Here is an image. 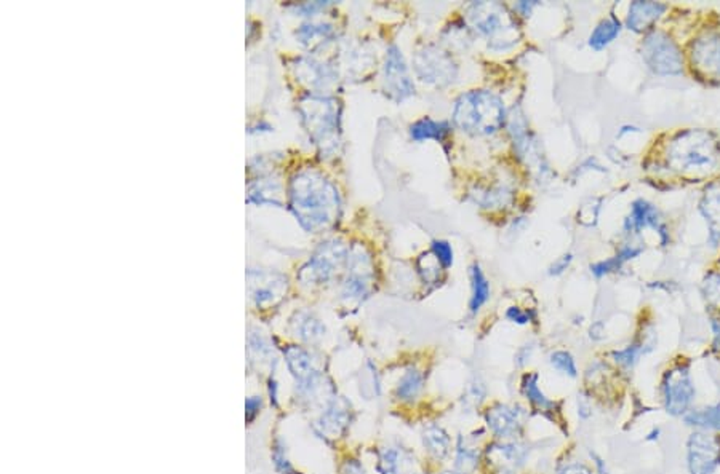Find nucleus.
<instances>
[{
	"mask_svg": "<svg viewBox=\"0 0 720 474\" xmlns=\"http://www.w3.org/2000/svg\"><path fill=\"white\" fill-rule=\"evenodd\" d=\"M695 385L691 380L690 368L677 364L664 372L661 380V396L666 412L674 417H683L689 412L695 400Z\"/></svg>",
	"mask_w": 720,
	"mask_h": 474,
	"instance_id": "obj_4",
	"label": "nucleus"
},
{
	"mask_svg": "<svg viewBox=\"0 0 720 474\" xmlns=\"http://www.w3.org/2000/svg\"><path fill=\"white\" fill-rule=\"evenodd\" d=\"M423 445L433 459L443 460L450 453L451 439L449 433L441 427L429 425L423 431Z\"/></svg>",
	"mask_w": 720,
	"mask_h": 474,
	"instance_id": "obj_15",
	"label": "nucleus"
},
{
	"mask_svg": "<svg viewBox=\"0 0 720 474\" xmlns=\"http://www.w3.org/2000/svg\"><path fill=\"white\" fill-rule=\"evenodd\" d=\"M683 422L698 430L720 431V402L706 408L693 409L683 415Z\"/></svg>",
	"mask_w": 720,
	"mask_h": 474,
	"instance_id": "obj_16",
	"label": "nucleus"
},
{
	"mask_svg": "<svg viewBox=\"0 0 720 474\" xmlns=\"http://www.w3.org/2000/svg\"><path fill=\"white\" fill-rule=\"evenodd\" d=\"M621 30V24L616 18H608L600 22L599 26L594 30L591 38H589V45L593 47L594 50H602L605 48L608 44H612L615 40L616 36Z\"/></svg>",
	"mask_w": 720,
	"mask_h": 474,
	"instance_id": "obj_19",
	"label": "nucleus"
},
{
	"mask_svg": "<svg viewBox=\"0 0 720 474\" xmlns=\"http://www.w3.org/2000/svg\"><path fill=\"white\" fill-rule=\"evenodd\" d=\"M376 470L380 474H416V460L404 447H384L378 453Z\"/></svg>",
	"mask_w": 720,
	"mask_h": 474,
	"instance_id": "obj_11",
	"label": "nucleus"
},
{
	"mask_svg": "<svg viewBox=\"0 0 720 474\" xmlns=\"http://www.w3.org/2000/svg\"><path fill=\"white\" fill-rule=\"evenodd\" d=\"M666 10V5L658 2H632L628 15V28L636 32L648 30L653 22L656 21Z\"/></svg>",
	"mask_w": 720,
	"mask_h": 474,
	"instance_id": "obj_13",
	"label": "nucleus"
},
{
	"mask_svg": "<svg viewBox=\"0 0 720 474\" xmlns=\"http://www.w3.org/2000/svg\"><path fill=\"white\" fill-rule=\"evenodd\" d=\"M591 457H593L594 463H596V467H597V471H599L600 474H608L607 465H605L604 459L599 457L596 453H591Z\"/></svg>",
	"mask_w": 720,
	"mask_h": 474,
	"instance_id": "obj_38",
	"label": "nucleus"
},
{
	"mask_svg": "<svg viewBox=\"0 0 720 474\" xmlns=\"http://www.w3.org/2000/svg\"><path fill=\"white\" fill-rule=\"evenodd\" d=\"M642 353H646V347L644 345H630L626 349L620 350V351H613V360L616 363L621 364L626 369H630L634 364L638 363L639 358Z\"/></svg>",
	"mask_w": 720,
	"mask_h": 474,
	"instance_id": "obj_26",
	"label": "nucleus"
},
{
	"mask_svg": "<svg viewBox=\"0 0 720 474\" xmlns=\"http://www.w3.org/2000/svg\"><path fill=\"white\" fill-rule=\"evenodd\" d=\"M506 317L512 321V323H518V325H527V323H530L532 321L533 317H535V313H528V311H522L518 307H510L508 313H506Z\"/></svg>",
	"mask_w": 720,
	"mask_h": 474,
	"instance_id": "obj_31",
	"label": "nucleus"
},
{
	"mask_svg": "<svg viewBox=\"0 0 720 474\" xmlns=\"http://www.w3.org/2000/svg\"><path fill=\"white\" fill-rule=\"evenodd\" d=\"M549 363L554 366L555 369L562 372L569 377H577V364L573 356L569 351H554L553 355L549 356Z\"/></svg>",
	"mask_w": 720,
	"mask_h": 474,
	"instance_id": "obj_25",
	"label": "nucleus"
},
{
	"mask_svg": "<svg viewBox=\"0 0 720 474\" xmlns=\"http://www.w3.org/2000/svg\"><path fill=\"white\" fill-rule=\"evenodd\" d=\"M642 56L655 74L677 75L682 72V55L673 38L653 30L642 45Z\"/></svg>",
	"mask_w": 720,
	"mask_h": 474,
	"instance_id": "obj_6",
	"label": "nucleus"
},
{
	"mask_svg": "<svg viewBox=\"0 0 720 474\" xmlns=\"http://www.w3.org/2000/svg\"><path fill=\"white\" fill-rule=\"evenodd\" d=\"M524 409L506 406V404H496L492 409H488L487 419L488 427L495 433L496 436L510 437L516 436L522 425H524Z\"/></svg>",
	"mask_w": 720,
	"mask_h": 474,
	"instance_id": "obj_10",
	"label": "nucleus"
},
{
	"mask_svg": "<svg viewBox=\"0 0 720 474\" xmlns=\"http://www.w3.org/2000/svg\"><path fill=\"white\" fill-rule=\"evenodd\" d=\"M260 408H261V400H260V398H250V400H247L248 420H252V419L258 414Z\"/></svg>",
	"mask_w": 720,
	"mask_h": 474,
	"instance_id": "obj_36",
	"label": "nucleus"
},
{
	"mask_svg": "<svg viewBox=\"0 0 720 474\" xmlns=\"http://www.w3.org/2000/svg\"><path fill=\"white\" fill-rule=\"evenodd\" d=\"M591 404H589V401L586 400V398H579L578 396V415L581 417V419H589L591 417Z\"/></svg>",
	"mask_w": 720,
	"mask_h": 474,
	"instance_id": "obj_35",
	"label": "nucleus"
},
{
	"mask_svg": "<svg viewBox=\"0 0 720 474\" xmlns=\"http://www.w3.org/2000/svg\"><path fill=\"white\" fill-rule=\"evenodd\" d=\"M691 61L698 72L709 79L720 77V36L719 34H705L698 38L691 48Z\"/></svg>",
	"mask_w": 720,
	"mask_h": 474,
	"instance_id": "obj_9",
	"label": "nucleus"
},
{
	"mask_svg": "<svg viewBox=\"0 0 720 474\" xmlns=\"http://www.w3.org/2000/svg\"><path fill=\"white\" fill-rule=\"evenodd\" d=\"M646 227H652V229L656 230V232L660 233L661 238H663V241H666V229H664V225L661 224L658 209L653 207V205H650L648 201H634L632 209H630V215L628 216V219H626V223H624V229L628 230V232L639 233L640 230L646 229Z\"/></svg>",
	"mask_w": 720,
	"mask_h": 474,
	"instance_id": "obj_12",
	"label": "nucleus"
},
{
	"mask_svg": "<svg viewBox=\"0 0 720 474\" xmlns=\"http://www.w3.org/2000/svg\"><path fill=\"white\" fill-rule=\"evenodd\" d=\"M561 474H593L591 468L586 467L585 463H570L563 468Z\"/></svg>",
	"mask_w": 720,
	"mask_h": 474,
	"instance_id": "obj_34",
	"label": "nucleus"
},
{
	"mask_svg": "<svg viewBox=\"0 0 720 474\" xmlns=\"http://www.w3.org/2000/svg\"><path fill=\"white\" fill-rule=\"evenodd\" d=\"M719 146L713 134L705 130H687L669 144V168L679 173H706L717 164Z\"/></svg>",
	"mask_w": 720,
	"mask_h": 474,
	"instance_id": "obj_2",
	"label": "nucleus"
},
{
	"mask_svg": "<svg viewBox=\"0 0 720 474\" xmlns=\"http://www.w3.org/2000/svg\"><path fill=\"white\" fill-rule=\"evenodd\" d=\"M449 133H450V125L447 122H435L428 117L418 120L410 128V134L415 141L435 140V141L442 142Z\"/></svg>",
	"mask_w": 720,
	"mask_h": 474,
	"instance_id": "obj_17",
	"label": "nucleus"
},
{
	"mask_svg": "<svg viewBox=\"0 0 720 474\" xmlns=\"http://www.w3.org/2000/svg\"><path fill=\"white\" fill-rule=\"evenodd\" d=\"M510 200V193L506 189H490L487 192L480 193V199H477L484 207H496V205L503 207Z\"/></svg>",
	"mask_w": 720,
	"mask_h": 474,
	"instance_id": "obj_28",
	"label": "nucleus"
},
{
	"mask_svg": "<svg viewBox=\"0 0 720 474\" xmlns=\"http://www.w3.org/2000/svg\"><path fill=\"white\" fill-rule=\"evenodd\" d=\"M274 461H276V467H278L279 471H282V473H292L293 468L290 463H288V460L284 457V447H280L278 445L276 447V453H274Z\"/></svg>",
	"mask_w": 720,
	"mask_h": 474,
	"instance_id": "obj_32",
	"label": "nucleus"
},
{
	"mask_svg": "<svg viewBox=\"0 0 720 474\" xmlns=\"http://www.w3.org/2000/svg\"><path fill=\"white\" fill-rule=\"evenodd\" d=\"M570 262H571V254H565V256H562L561 259L555 260L554 264L551 266V268H549V274L551 275L563 274V272H565V270L569 268V266H570Z\"/></svg>",
	"mask_w": 720,
	"mask_h": 474,
	"instance_id": "obj_33",
	"label": "nucleus"
},
{
	"mask_svg": "<svg viewBox=\"0 0 720 474\" xmlns=\"http://www.w3.org/2000/svg\"><path fill=\"white\" fill-rule=\"evenodd\" d=\"M479 453L471 445L463 443V437H459L457 451V473L467 474L477 467Z\"/></svg>",
	"mask_w": 720,
	"mask_h": 474,
	"instance_id": "obj_24",
	"label": "nucleus"
},
{
	"mask_svg": "<svg viewBox=\"0 0 720 474\" xmlns=\"http://www.w3.org/2000/svg\"><path fill=\"white\" fill-rule=\"evenodd\" d=\"M536 7V2H520L516 5V10L520 12L522 15L528 16L530 15V12H532V8Z\"/></svg>",
	"mask_w": 720,
	"mask_h": 474,
	"instance_id": "obj_37",
	"label": "nucleus"
},
{
	"mask_svg": "<svg viewBox=\"0 0 720 474\" xmlns=\"http://www.w3.org/2000/svg\"><path fill=\"white\" fill-rule=\"evenodd\" d=\"M524 351H526V349L520 350V353H519L518 360H520V358H522V353H524ZM524 358H530V351H528V353H526V356H524ZM524 361H527V360H524Z\"/></svg>",
	"mask_w": 720,
	"mask_h": 474,
	"instance_id": "obj_39",
	"label": "nucleus"
},
{
	"mask_svg": "<svg viewBox=\"0 0 720 474\" xmlns=\"http://www.w3.org/2000/svg\"><path fill=\"white\" fill-rule=\"evenodd\" d=\"M640 252H642V250H640V248H634V246L624 248L623 251L620 252L618 256L612 258V259L604 260V262L596 264V266L591 267V270H593V274L596 275V276H604V275L612 274V272H615L618 268H621V266H623L626 260L636 258Z\"/></svg>",
	"mask_w": 720,
	"mask_h": 474,
	"instance_id": "obj_23",
	"label": "nucleus"
},
{
	"mask_svg": "<svg viewBox=\"0 0 720 474\" xmlns=\"http://www.w3.org/2000/svg\"><path fill=\"white\" fill-rule=\"evenodd\" d=\"M443 474H459V473H457V471H455V473H443Z\"/></svg>",
	"mask_w": 720,
	"mask_h": 474,
	"instance_id": "obj_40",
	"label": "nucleus"
},
{
	"mask_svg": "<svg viewBox=\"0 0 720 474\" xmlns=\"http://www.w3.org/2000/svg\"><path fill=\"white\" fill-rule=\"evenodd\" d=\"M467 18L474 30L488 40L490 48L506 50L520 38V30L510 10L498 2H474L467 8Z\"/></svg>",
	"mask_w": 720,
	"mask_h": 474,
	"instance_id": "obj_3",
	"label": "nucleus"
},
{
	"mask_svg": "<svg viewBox=\"0 0 720 474\" xmlns=\"http://www.w3.org/2000/svg\"><path fill=\"white\" fill-rule=\"evenodd\" d=\"M415 71L423 82L433 83L435 87L450 85L457 79L458 67L451 60L450 53L439 48L437 45H424L415 55Z\"/></svg>",
	"mask_w": 720,
	"mask_h": 474,
	"instance_id": "obj_5",
	"label": "nucleus"
},
{
	"mask_svg": "<svg viewBox=\"0 0 720 474\" xmlns=\"http://www.w3.org/2000/svg\"><path fill=\"white\" fill-rule=\"evenodd\" d=\"M423 388H424L423 374L418 369L410 368L399 380L398 386H396V398L404 401V402H412V401L420 396Z\"/></svg>",
	"mask_w": 720,
	"mask_h": 474,
	"instance_id": "obj_18",
	"label": "nucleus"
},
{
	"mask_svg": "<svg viewBox=\"0 0 720 474\" xmlns=\"http://www.w3.org/2000/svg\"><path fill=\"white\" fill-rule=\"evenodd\" d=\"M522 393L526 394L527 400L540 411H551L554 408V402L548 400L546 394L541 392L540 386H538V374H527L522 380Z\"/></svg>",
	"mask_w": 720,
	"mask_h": 474,
	"instance_id": "obj_21",
	"label": "nucleus"
},
{
	"mask_svg": "<svg viewBox=\"0 0 720 474\" xmlns=\"http://www.w3.org/2000/svg\"><path fill=\"white\" fill-rule=\"evenodd\" d=\"M346 415L345 409H330V412L325 415L323 423L327 430L333 431V433H339L346 427ZM322 423V425H323Z\"/></svg>",
	"mask_w": 720,
	"mask_h": 474,
	"instance_id": "obj_29",
	"label": "nucleus"
},
{
	"mask_svg": "<svg viewBox=\"0 0 720 474\" xmlns=\"http://www.w3.org/2000/svg\"><path fill=\"white\" fill-rule=\"evenodd\" d=\"M433 252L443 268H449L453 264V250L447 241H442V240L433 241Z\"/></svg>",
	"mask_w": 720,
	"mask_h": 474,
	"instance_id": "obj_30",
	"label": "nucleus"
},
{
	"mask_svg": "<svg viewBox=\"0 0 720 474\" xmlns=\"http://www.w3.org/2000/svg\"><path fill=\"white\" fill-rule=\"evenodd\" d=\"M492 453V457L495 455V461H503L504 467H516V465H520L527 455L526 449H524L522 445L514 444V443H510V444L495 445V447L492 449V453Z\"/></svg>",
	"mask_w": 720,
	"mask_h": 474,
	"instance_id": "obj_22",
	"label": "nucleus"
},
{
	"mask_svg": "<svg viewBox=\"0 0 720 474\" xmlns=\"http://www.w3.org/2000/svg\"><path fill=\"white\" fill-rule=\"evenodd\" d=\"M453 122L465 133L487 136L503 128L506 109L503 101L492 91L474 89L458 97Z\"/></svg>",
	"mask_w": 720,
	"mask_h": 474,
	"instance_id": "obj_1",
	"label": "nucleus"
},
{
	"mask_svg": "<svg viewBox=\"0 0 720 474\" xmlns=\"http://www.w3.org/2000/svg\"><path fill=\"white\" fill-rule=\"evenodd\" d=\"M719 465V437L703 430L691 433L687 441V467L690 474H713Z\"/></svg>",
	"mask_w": 720,
	"mask_h": 474,
	"instance_id": "obj_7",
	"label": "nucleus"
},
{
	"mask_svg": "<svg viewBox=\"0 0 720 474\" xmlns=\"http://www.w3.org/2000/svg\"><path fill=\"white\" fill-rule=\"evenodd\" d=\"M703 294L707 304L720 309V275L709 274L703 283Z\"/></svg>",
	"mask_w": 720,
	"mask_h": 474,
	"instance_id": "obj_27",
	"label": "nucleus"
},
{
	"mask_svg": "<svg viewBox=\"0 0 720 474\" xmlns=\"http://www.w3.org/2000/svg\"><path fill=\"white\" fill-rule=\"evenodd\" d=\"M384 87H386V93L390 95V97L396 101H402L415 93V85L408 74V67L404 60V55L396 45H390L388 48V55H386Z\"/></svg>",
	"mask_w": 720,
	"mask_h": 474,
	"instance_id": "obj_8",
	"label": "nucleus"
},
{
	"mask_svg": "<svg viewBox=\"0 0 720 474\" xmlns=\"http://www.w3.org/2000/svg\"><path fill=\"white\" fill-rule=\"evenodd\" d=\"M701 213L706 217L711 229L714 240L720 238V184H711L706 189L705 197L699 205Z\"/></svg>",
	"mask_w": 720,
	"mask_h": 474,
	"instance_id": "obj_14",
	"label": "nucleus"
},
{
	"mask_svg": "<svg viewBox=\"0 0 720 474\" xmlns=\"http://www.w3.org/2000/svg\"><path fill=\"white\" fill-rule=\"evenodd\" d=\"M471 283H473V296H471V313H477L480 307L485 304L490 297V286H488L487 278L484 272L480 270L477 264H474L471 268Z\"/></svg>",
	"mask_w": 720,
	"mask_h": 474,
	"instance_id": "obj_20",
	"label": "nucleus"
}]
</instances>
